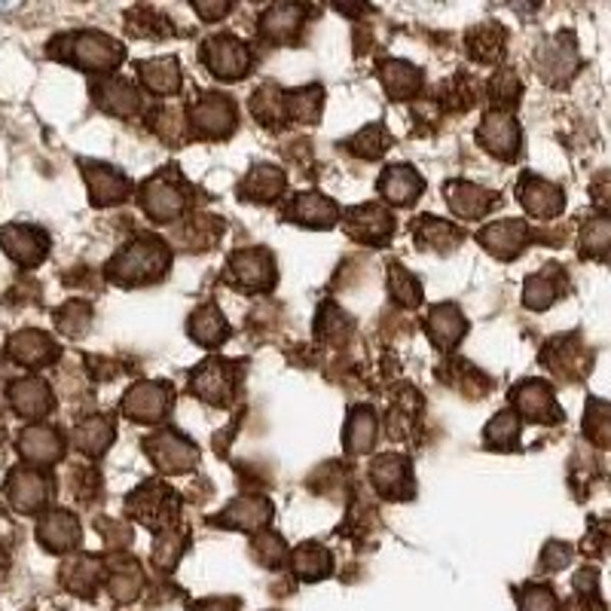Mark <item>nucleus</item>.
I'll return each instance as SVG.
<instances>
[{"label":"nucleus","mask_w":611,"mask_h":611,"mask_svg":"<svg viewBox=\"0 0 611 611\" xmlns=\"http://www.w3.org/2000/svg\"><path fill=\"white\" fill-rule=\"evenodd\" d=\"M10 407L22 416V419H41L53 410V392L50 385L37 377H25L10 385Z\"/></svg>","instance_id":"6e6552de"},{"label":"nucleus","mask_w":611,"mask_h":611,"mask_svg":"<svg viewBox=\"0 0 611 611\" xmlns=\"http://www.w3.org/2000/svg\"><path fill=\"white\" fill-rule=\"evenodd\" d=\"M516 437H520V422H516V416H511V413H499L495 422H489L487 440L492 447H514Z\"/></svg>","instance_id":"37998d69"},{"label":"nucleus","mask_w":611,"mask_h":611,"mask_svg":"<svg viewBox=\"0 0 611 611\" xmlns=\"http://www.w3.org/2000/svg\"><path fill=\"white\" fill-rule=\"evenodd\" d=\"M526 236L530 232H526V227L520 220H499V223H492V227L480 232V242L487 244L492 254L511 260L526 244Z\"/></svg>","instance_id":"f3484780"},{"label":"nucleus","mask_w":611,"mask_h":611,"mask_svg":"<svg viewBox=\"0 0 611 611\" xmlns=\"http://www.w3.org/2000/svg\"><path fill=\"white\" fill-rule=\"evenodd\" d=\"M141 203L150 218L156 220H175L184 208V190L177 187L172 177H153L141 190Z\"/></svg>","instance_id":"0eeeda50"},{"label":"nucleus","mask_w":611,"mask_h":611,"mask_svg":"<svg viewBox=\"0 0 611 611\" xmlns=\"http://www.w3.org/2000/svg\"><path fill=\"white\" fill-rule=\"evenodd\" d=\"M520 199L526 205V211L535 215V218H554V215L563 211V190L554 187V184H547V181H542V177L523 181Z\"/></svg>","instance_id":"2eb2a0df"},{"label":"nucleus","mask_w":611,"mask_h":611,"mask_svg":"<svg viewBox=\"0 0 611 611\" xmlns=\"http://www.w3.org/2000/svg\"><path fill=\"white\" fill-rule=\"evenodd\" d=\"M205 65L220 80H239L244 70H248V65H251V55H248L244 43L223 34V37H215V41L205 43Z\"/></svg>","instance_id":"39448f33"},{"label":"nucleus","mask_w":611,"mask_h":611,"mask_svg":"<svg viewBox=\"0 0 611 611\" xmlns=\"http://www.w3.org/2000/svg\"><path fill=\"white\" fill-rule=\"evenodd\" d=\"M37 538H41V544L46 550L65 554V550L80 544V523H77V516L68 514V511H53V514H46L41 523H37Z\"/></svg>","instance_id":"9b49d317"},{"label":"nucleus","mask_w":611,"mask_h":611,"mask_svg":"<svg viewBox=\"0 0 611 611\" xmlns=\"http://www.w3.org/2000/svg\"><path fill=\"white\" fill-rule=\"evenodd\" d=\"M419 242H425L428 248H437V251H447L452 244L459 242V230L456 227H447L444 220L437 218H425L419 230Z\"/></svg>","instance_id":"a19ab883"},{"label":"nucleus","mask_w":611,"mask_h":611,"mask_svg":"<svg viewBox=\"0 0 611 611\" xmlns=\"http://www.w3.org/2000/svg\"><path fill=\"white\" fill-rule=\"evenodd\" d=\"M19 452L31 465H53L62 459L65 444H62V435L50 425H31L19 435Z\"/></svg>","instance_id":"1a4fd4ad"},{"label":"nucleus","mask_w":611,"mask_h":611,"mask_svg":"<svg viewBox=\"0 0 611 611\" xmlns=\"http://www.w3.org/2000/svg\"><path fill=\"white\" fill-rule=\"evenodd\" d=\"M557 266H550V272H542V275H532L526 282V306L532 309H547L554 299H557Z\"/></svg>","instance_id":"e433bc0d"},{"label":"nucleus","mask_w":611,"mask_h":611,"mask_svg":"<svg viewBox=\"0 0 611 611\" xmlns=\"http://www.w3.org/2000/svg\"><path fill=\"white\" fill-rule=\"evenodd\" d=\"M444 193H447L449 205H452V211L459 218H480V215H487L489 205H492V196L487 190H480L477 184H465V181L447 184Z\"/></svg>","instance_id":"6ab92c4d"},{"label":"nucleus","mask_w":611,"mask_h":611,"mask_svg":"<svg viewBox=\"0 0 611 611\" xmlns=\"http://www.w3.org/2000/svg\"><path fill=\"white\" fill-rule=\"evenodd\" d=\"M165 260L168 254L160 242H135L122 248L120 254L110 260L108 275L117 285H138V282H148L153 275H160Z\"/></svg>","instance_id":"f03ea898"},{"label":"nucleus","mask_w":611,"mask_h":611,"mask_svg":"<svg viewBox=\"0 0 611 611\" xmlns=\"http://www.w3.org/2000/svg\"><path fill=\"white\" fill-rule=\"evenodd\" d=\"M168 407V394H165L163 385H153V382H141L132 392L126 394L122 401V410L132 416L135 422H150L160 419Z\"/></svg>","instance_id":"ddd939ff"},{"label":"nucleus","mask_w":611,"mask_h":611,"mask_svg":"<svg viewBox=\"0 0 611 611\" xmlns=\"http://www.w3.org/2000/svg\"><path fill=\"white\" fill-rule=\"evenodd\" d=\"M294 215H297L299 223H306V227H330V223L337 220V208H334V203H327L325 196L306 193V196H299L297 199Z\"/></svg>","instance_id":"473e14b6"},{"label":"nucleus","mask_w":611,"mask_h":611,"mask_svg":"<svg viewBox=\"0 0 611 611\" xmlns=\"http://www.w3.org/2000/svg\"><path fill=\"white\" fill-rule=\"evenodd\" d=\"M7 354L13 358L15 364L25 367H43L58 358V346L53 342L50 334L43 330H19L7 342Z\"/></svg>","instance_id":"423d86ee"},{"label":"nucleus","mask_w":611,"mask_h":611,"mask_svg":"<svg viewBox=\"0 0 611 611\" xmlns=\"http://www.w3.org/2000/svg\"><path fill=\"white\" fill-rule=\"evenodd\" d=\"M232 272L244 287H270L272 285V260L266 251H239L232 258Z\"/></svg>","instance_id":"aec40b11"},{"label":"nucleus","mask_w":611,"mask_h":611,"mask_svg":"<svg viewBox=\"0 0 611 611\" xmlns=\"http://www.w3.org/2000/svg\"><path fill=\"white\" fill-rule=\"evenodd\" d=\"M523 611H557V597L547 587H526L520 597Z\"/></svg>","instance_id":"09e8293b"},{"label":"nucleus","mask_w":611,"mask_h":611,"mask_svg":"<svg viewBox=\"0 0 611 611\" xmlns=\"http://www.w3.org/2000/svg\"><path fill=\"white\" fill-rule=\"evenodd\" d=\"M480 141L487 144V150L499 153V156H514L516 144H520V132H516V122L511 117L502 113H489L483 126H480Z\"/></svg>","instance_id":"a211bd4d"},{"label":"nucleus","mask_w":611,"mask_h":611,"mask_svg":"<svg viewBox=\"0 0 611 611\" xmlns=\"http://www.w3.org/2000/svg\"><path fill=\"white\" fill-rule=\"evenodd\" d=\"M373 437H377V419L370 410H358L352 419H349V428H346V447L352 452H367L373 447Z\"/></svg>","instance_id":"c9c22d12"},{"label":"nucleus","mask_w":611,"mask_h":611,"mask_svg":"<svg viewBox=\"0 0 611 611\" xmlns=\"http://www.w3.org/2000/svg\"><path fill=\"white\" fill-rule=\"evenodd\" d=\"M223 523L227 526H242V530H258L260 523L270 520V504L260 499H239L223 511Z\"/></svg>","instance_id":"2f4dec72"},{"label":"nucleus","mask_w":611,"mask_h":611,"mask_svg":"<svg viewBox=\"0 0 611 611\" xmlns=\"http://www.w3.org/2000/svg\"><path fill=\"white\" fill-rule=\"evenodd\" d=\"M199 611H232V605H227V602H205Z\"/></svg>","instance_id":"5fc2aeb1"},{"label":"nucleus","mask_w":611,"mask_h":611,"mask_svg":"<svg viewBox=\"0 0 611 611\" xmlns=\"http://www.w3.org/2000/svg\"><path fill=\"white\" fill-rule=\"evenodd\" d=\"M190 334L203 342V346H218V342L227 337V321H223V315H220L215 306H203L199 313L193 315Z\"/></svg>","instance_id":"f704fd0d"},{"label":"nucleus","mask_w":611,"mask_h":611,"mask_svg":"<svg viewBox=\"0 0 611 611\" xmlns=\"http://www.w3.org/2000/svg\"><path fill=\"white\" fill-rule=\"evenodd\" d=\"M587 435L597 444L611 447V407L605 404H590V416H587Z\"/></svg>","instance_id":"c03bdc74"},{"label":"nucleus","mask_w":611,"mask_h":611,"mask_svg":"<svg viewBox=\"0 0 611 611\" xmlns=\"http://www.w3.org/2000/svg\"><path fill=\"white\" fill-rule=\"evenodd\" d=\"M516 407L523 416H530L535 422H544V419H559V407L557 401H554V392L544 385V382L532 380V382H523L514 394Z\"/></svg>","instance_id":"4468645a"},{"label":"nucleus","mask_w":611,"mask_h":611,"mask_svg":"<svg viewBox=\"0 0 611 611\" xmlns=\"http://www.w3.org/2000/svg\"><path fill=\"white\" fill-rule=\"evenodd\" d=\"M83 175L89 184V196L96 205H117L129 193V181L117 168L105 163H83Z\"/></svg>","instance_id":"9d476101"},{"label":"nucleus","mask_w":611,"mask_h":611,"mask_svg":"<svg viewBox=\"0 0 611 611\" xmlns=\"http://www.w3.org/2000/svg\"><path fill=\"white\" fill-rule=\"evenodd\" d=\"M428 334L437 346H456V340L465 334V318L456 306H437L428 318Z\"/></svg>","instance_id":"bb28decb"},{"label":"nucleus","mask_w":611,"mask_h":611,"mask_svg":"<svg viewBox=\"0 0 611 611\" xmlns=\"http://www.w3.org/2000/svg\"><path fill=\"white\" fill-rule=\"evenodd\" d=\"M373 483L382 489V492H394V489L401 487V480H407V462L404 459H397V456H382L377 459L373 465Z\"/></svg>","instance_id":"4c0bfd02"},{"label":"nucleus","mask_w":611,"mask_h":611,"mask_svg":"<svg viewBox=\"0 0 611 611\" xmlns=\"http://www.w3.org/2000/svg\"><path fill=\"white\" fill-rule=\"evenodd\" d=\"M392 291L394 299L404 303V306H416L419 303V285H416V279L404 266H392Z\"/></svg>","instance_id":"49530a36"},{"label":"nucleus","mask_w":611,"mask_h":611,"mask_svg":"<svg viewBox=\"0 0 611 611\" xmlns=\"http://www.w3.org/2000/svg\"><path fill=\"white\" fill-rule=\"evenodd\" d=\"M232 105L223 101L220 96H205L196 108H193V122L199 126V132L208 138L227 135L232 129Z\"/></svg>","instance_id":"dca6fc26"},{"label":"nucleus","mask_w":611,"mask_h":611,"mask_svg":"<svg viewBox=\"0 0 611 611\" xmlns=\"http://www.w3.org/2000/svg\"><path fill=\"white\" fill-rule=\"evenodd\" d=\"M141 77L148 83L153 92H175L181 86V68H177L175 58H153V62H144L141 65Z\"/></svg>","instance_id":"c85d7f7f"},{"label":"nucleus","mask_w":611,"mask_h":611,"mask_svg":"<svg viewBox=\"0 0 611 611\" xmlns=\"http://www.w3.org/2000/svg\"><path fill=\"white\" fill-rule=\"evenodd\" d=\"M581 244L587 251H605L611 248V218L590 220L581 232Z\"/></svg>","instance_id":"de8ad7c7"},{"label":"nucleus","mask_w":611,"mask_h":611,"mask_svg":"<svg viewBox=\"0 0 611 611\" xmlns=\"http://www.w3.org/2000/svg\"><path fill=\"white\" fill-rule=\"evenodd\" d=\"M578 65V53L569 43V37H557L554 43H547V50L542 53V70L554 83L571 77V70Z\"/></svg>","instance_id":"393cba45"},{"label":"nucleus","mask_w":611,"mask_h":611,"mask_svg":"<svg viewBox=\"0 0 611 611\" xmlns=\"http://www.w3.org/2000/svg\"><path fill=\"white\" fill-rule=\"evenodd\" d=\"M53 483L31 468H15L13 474L7 477V502L13 504L19 514H34L41 511L46 499H50Z\"/></svg>","instance_id":"20e7f679"},{"label":"nucleus","mask_w":611,"mask_h":611,"mask_svg":"<svg viewBox=\"0 0 611 611\" xmlns=\"http://www.w3.org/2000/svg\"><path fill=\"white\" fill-rule=\"evenodd\" d=\"M382 196H389L392 203L397 205H410L422 190V177L407 168V165H394L389 168L385 175H382V184H380Z\"/></svg>","instance_id":"4be33fe9"},{"label":"nucleus","mask_w":611,"mask_h":611,"mask_svg":"<svg viewBox=\"0 0 611 611\" xmlns=\"http://www.w3.org/2000/svg\"><path fill=\"white\" fill-rule=\"evenodd\" d=\"M382 83L394 98H407L419 89V70L407 65V62H385L382 65Z\"/></svg>","instance_id":"c756f323"},{"label":"nucleus","mask_w":611,"mask_h":611,"mask_svg":"<svg viewBox=\"0 0 611 611\" xmlns=\"http://www.w3.org/2000/svg\"><path fill=\"white\" fill-rule=\"evenodd\" d=\"M389 230H392V218L377 205H364L352 215V232L364 242H380L389 236Z\"/></svg>","instance_id":"cd10ccee"},{"label":"nucleus","mask_w":611,"mask_h":611,"mask_svg":"<svg viewBox=\"0 0 611 611\" xmlns=\"http://www.w3.org/2000/svg\"><path fill=\"white\" fill-rule=\"evenodd\" d=\"M294 571L303 581H318V578H325L327 571H330V554H327L325 547H318V544H306V547H299L297 554H294Z\"/></svg>","instance_id":"72a5a7b5"},{"label":"nucleus","mask_w":611,"mask_h":611,"mask_svg":"<svg viewBox=\"0 0 611 611\" xmlns=\"http://www.w3.org/2000/svg\"><path fill=\"white\" fill-rule=\"evenodd\" d=\"M110 593L113 599H120V602H129V599L138 597V587H141V575H138L135 566H117L113 575H110Z\"/></svg>","instance_id":"79ce46f5"},{"label":"nucleus","mask_w":611,"mask_h":611,"mask_svg":"<svg viewBox=\"0 0 611 611\" xmlns=\"http://www.w3.org/2000/svg\"><path fill=\"white\" fill-rule=\"evenodd\" d=\"M92 92H96L98 105L108 110V113H117V117H129L138 108V92L132 89V83L117 80V77L96 83Z\"/></svg>","instance_id":"412c9836"},{"label":"nucleus","mask_w":611,"mask_h":611,"mask_svg":"<svg viewBox=\"0 0 611 611\" xmlns=\"http://www.w3.org/2000/svg\"><path fill=\"white\" fill-rule=\"evenodd\" d=\"M285 187V175L279 172V168H272V165H258L248 181H244V193H248V199H260V203H266V199H275L279 193Z\"/></svg>","instance_id":"7c9ffc66"},{"label":"nucleus","mask_w":611,"mask_h":611,"mask_svg":"<svg viewBox=\"0 0 611 611\" xmlns=\"http://www.w3.org/2000/svg\"><path fill=\"white\" fill-rule=\"evenodd\" d=\"M113 440V425L105 416H89L74 428V444L83 449L86 456H101Z\"/></svg>","instance_id":"5701e85b"},{"label":"nucleus","mask_w":611,"mask_h":611,"mask_svg":"<svg viewBox=\"0 0 611 611\" xmlns=\"http://www.w3.org/2000/svg\"><path fill=\"white\" fill-rule=\"evenodd\" d=\"M0 248L19 266H37L50 251V236L28 223H10V227H0Z\"/></svg>","instance_id":"7ed1b4c3"},{"label":"nucleus","mask_w":611,"mask_h":611,"mask_svg":"<svg viewBox=\"0 0 611 611\" xmlns=\"http://www.w3.org/2000/svg\"><path fill=\"white\" fill-rule=\"evenodd\" d=\"M50 53L55 58L74 62L83 70H110L120 65L122 46L101 31H80V34H68V37L53 41Z\"/></svg>","instance_id":"f257e3e1"},{"label":"nucleus","mask_w":611,"mask_h":611,"mask_svg":"<svg viewBox=\"0 0 611 611\" xmlns=\"http://www.w3.org/2000/svg\"><path fill=\"white\" fill-rule=\"evenodd\" d=\"M196 10H199V15H208V19H215V15L227 13V3H218V7H205V3H199Z\"/></svg>","instance_id":"864d4df0"},{"label":"nucleus","mask_w":611,"mask_h":611,"mask_svg":"<svg viewBox=\"0 0 611 611\" xmlns=\"http://www.w3.org/2000/svg\"><path fill=\"white\" fill-rule=\"evenodd\" d=\"M299 22H303V10L299 7H272L270 13L263 15V31L272 34V37H287Z\"/></svg>","instance_id":"ea45409f"},{"label":"nucleus","mask_w":611,"mask_h":611,"mask_svg":"<svg viewBox=\"0 0 611 611\" xmlns=\"http://www.w3.org/2000/svg\"><path fill=\"white\" fill-rule=\"evenodd\" d=\"M569 557H571L569 547H566V544L554 542V544H547V550L542 554V566L547 571H557V569H563L566 563H569Z\"/></svg>","instance_id":"3c124183"},{"label":"nucleus","mask_w":611,"mask_h":611,"mask_svg":"<svg viewBox=\"0 0 611 611\" xmlns=\"http://www.w3.org/2000/svg\"><path fill=\"white\" fill-rule=\"evenodd\" d=\"M291 105H294V117H297L299 122H315L318 120V110H321V89L313 86V89L294 92V96H291Z\"/></svg>","instance_id":"a18cd8bd"},{"label":"nucleus","mask_w":611,"mask_h":611,"mask_svg":"<svg viewBox=\"0 0 611 611\" xmlns=\"http://www.w3.org/2000/svg\"><path fill=\"white\" fill-rule=\"evenodd\" d=\"M89 306L86 303H80V299H70V303H65L58 313H55V325H58V330L65 334V337H80L83 330L89 327Z\"/></svg>","instance_id":"58836bf2"},{"label":"nucleus","mask_w":611,"mask_h":611,"mask_svg":"<svg viewBox=\"0 0 611 611\" xmlns=\"http://www.w3.org/2000/svg\"><path fill=\"white\" fill-rule=\"evenodd\" d=\"M352 148L361 156H380L382 150H385V132H382L380 126H370V129H364L361 135L354 138Z\"/></svg>","instance_id":"8fccbe9b"},{"label":"nucleus","mask_w":611,"mask_h":611,"mask_svg":"<svg viewBox=\"0 0 611 611\" xmlns=\"http://www.w3.org/2000/svg\"><path fill=\"white\" fill-rule=\"evenodd\" d=\"M101 581V563L96 557H83V559H70L68 566L62 569V585L80 593V597H89L92 590Z\"/></svg>","instance_id":"b1692460"},{"label":"nucleus","mask_w":611,"mask_h":611,"mask_svg":"<svg viewBox=\"0 0 611 611\" xmlns=\"http://www.w3.org/2000/svg\"><path fill=\"white\" fill-rule=\"evenodd\" d=\"M193 392L205 397V401H211V404H223L227 401V394H230V377H227V367L218 364V361H211V364H205L196 377H193Z\"/></svg>","instance_id":"a878e982"},{"label":"nucleus","mask_w":611,"mask_h":611,"mask_svg":"<svg viewBox=\"0 0 611 611\" xmlns=\"http://www.w3.org/2000/svg\"><path fill=\"white\" fill-rule=\"evenodd\" d=\"M148 452L163 471H187L196 462V447H190L187 440H181L175 435L150 437Z\"/></svg>","instance_id":"f8f14e48"},{"label":"nucleus","mask_w":611,"mask_h":611,"mask_svg":"<svg viewBox=\"0 0 611 611\" xmlns=\"http://www.w3.org/2000/svg\"><path fill=\"white\" fill-rule=\"evenodd\" d=\"M258 557L263 566H275V559L282 557V542H275V535H263L258 542Z\"/></svg>","instance_id":"603ef678"}]
</instances>
